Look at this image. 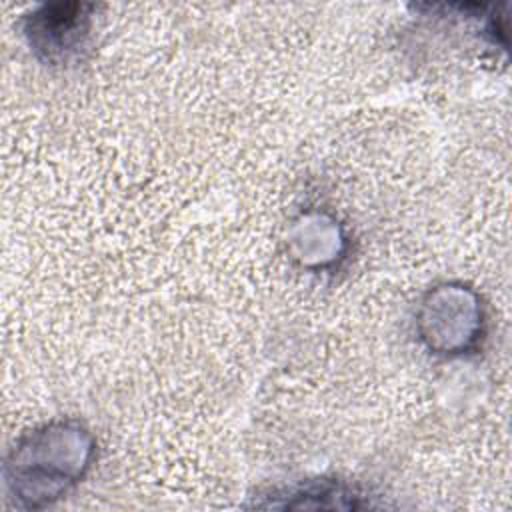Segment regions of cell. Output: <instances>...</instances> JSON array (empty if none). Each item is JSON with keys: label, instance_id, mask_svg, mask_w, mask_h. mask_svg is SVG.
<instances>
[{"label": "cell", "instance_id": "obj_1", "mask_svg": "<svg viewBox=\"0 0 512 512\" xmlns=\"http://www.w3.org/2000/svg\"><path fill=\"white\" fill-rule=\"evenodd\" d=\"M94 436L78 422H50L24 434L4 464L6 504L42 510L62 500L92 468Z\"/></svg>", "mask_w": 512, "mask_h": 512}, {"label": "cell", "instance_id": "obj_2", "mask_svg": "<svg viewBox=\"0 0 512 512\" xmlns=\"http://www.w3.org/2000/svg\"><path fill=\"white\" fill-rule=\"evenodd\" d=\"M422 342L444 356H460L484 336V308L478 294L464 284H442L430 290L418 312Z\"/></svg>", "mask_w": 512, "mask_h": 512}, {"label": "cell", "instance_id": "obj_3", "mask_svg": "<svg viewBox=\"0 0 512 512\" xmlns=\"http://www.w3.org/2000/svg\"><path fill=\"white\" fill-rule=\"evenodd\" d=\"M86 4L44 6L42 12L28 16L26 34L32 48L48 60L66 58L84 44L90 28V10Z\"/></svg>", "mask_w": 512, "mask_h": 512}, {"label": "cell", "instance_id": "obj_4", "mask_svg": "<svg viewBox=\"0 0 512 512\" xmlns=\"http://www.w3.org/2000/svg\"><path fill=\"white\" fill-rule=\"evenodd\" d=\"M264 508H336V510H350L370 506L364 496L348 488L340 482H310L298 488H292L280 496H270V502L258 504Z\"/></svg>", "mask_w": 512, "mask_h": 512}, {"label": "cell", "instance_id": "obj_5", "mask_svg": "<svg viewBox=\"0 0 512 512\" xmlns=\"http://www.w3.org/2000/svg\"><path fill=\"white\" fill-rule=\"evenodd\" d=\"M294 238L314 240L312 246H308L296 254V258L306 268H328L342 258L344 234H342L338 222L330 216H324V214L304 216L296 224Z\"/></svg>", "mask_w": 512, "mask_h": 512}]
</instances>
